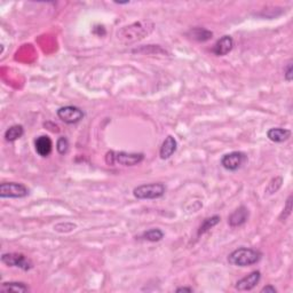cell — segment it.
Wrapping results in <instances>:
<instances>
[{
    "instance_id": "obj_1",
    "label": "cell",
    "mask_w": 293,
    "mask_h": 293,
    "mask_svg": "<svg viewBox=\"0 0 293 293\" xmlns=\"http://www.w3.org/2000/svg\"><path fill=\"white\" fill-rule=\"evenodd\" d=\"M155 28V24L150 21H139L127 26H123L117 32V37L121 43L132 44L135 41L143 39L144 37L150 35Z\"/></svg>"
},
{
    "instance_id": "obj_2",
    "label": "cell",
    "mask_w": 293,
    "mask_h": 293,
    "mask_svg": "<svg viewBox=\"0 0 293 293\" xmlns=\"http://www.w3.org/2000/svg\"><path fill=\"white\" fill-rule=\"evenodd\" d=\"M261 258L262 253L260 251L250 247H238L228 256V262L236 267H249L258 264Z\"/></svg>"
},
{
    "instance_id": "obj_3",
    "label": "cell",
    "mask_w": 293,
    "mask_h": 293,
    "mask_svg": "<svg viewBox=\"0 0 293 293\" xmlns=\"http://www.w3.org/2000/svg\"><path fill=\"white\" fill-rule=\"evenodd\" d=\"M144 159L142 153H126V151H108L105 155V163L108 165L119 164L123 166H135Z\"/></svg>"
},
{
    "instance_id": "obj_4",
    "label": "cell",
    "mask_w": 293,
    "mask_h": 293,
    "mask_svg": "<svg viewBox=\"0 0 293 293\" xmlns=\"http://www.w3.org/2000/svg\"><path fill=\"white\" fill-rule=\"evenodd\" d=\"M166 186L162 182L146 184L133 189V196L136 199H158L165 195Z\"/></svg>"
},
{
    "instance_id": "obj_5",
    "label": "cell",
    "mask_w": 293,
    "mask_h": 293,
    "mask_svg": "<svg viewBox=\"0 0 293 293\" xmlns=\"http://www.w3.org/2000/svg\"><path fill=\"white\" fill-rule=\"evenodd\" d=\"M1 262L7 267L20 268L23 272H29L33 268V262L23 253H3L1 256Z\"/></svg>"
},
{
    "instance_id": "obj_6",
    "label": "cell",
    "mask_w": 293,
    "mask_h": 293,
    "mask_svg": "<svg viewBox=\"0 0 293 293\" xmlns=\"http://www.w3.org/2000/svg\"><path fill=\"white\" fill-rule=\"evenodd\" d=\"M247 161H249L247 155L243 151H231V153L222 156L221 165L224 170L229 171V172H236V171L241 170Z\"/></svg>"
},
{
    "instance_id": "obj_7",
    "label": "cell",
    "mask_w": 293,
    "mask_h": 293,
    "mask_svg": "<svg viewBox=\"0 0 293 293\" xmlns=\"http://www.w3.org/2000/svg\"><path fill=\"white\" fill-rule=\"evenodd\" d=\"M29 189L18 182H2L0 185L1 198H24L29 195Z\"/></svg>"
},
{
    "instance_id": "obj_8",
    "label": "cell",
    "mask_w": 293,
    "mask_h": 293,
    "mask_svg": "<svg viewBox=\"0 0 293 293\" xmlns=\"http://www.w3.org/2000/svg\"><path fill=\"white\" fill-rule=\"evenodd\" d=\"M56 115H58L61 120L69 125L77 124L85 117V113H84L83 110L75 105L61 106L58 111H56Z\"/></svg>"
},
{
    "instance_id": "obj_9",
    "label": "cell",
    "mask_w": 293,
    "mask_h": 293,
    "mask_svg": "<svg viewBox=\"0 0 293 293\" xmlns=\"http://www.w3.org/2000/svg\"><path fill=\"white\" fill-rule=\"evenodd\" d=\"M260 280H261V273L259 272V270H254V272L250 273L247 276L243 277V279L237 281L235 288H236V290H238L241 292L251 291L257 287V285L259 284V282H260Z\"/></svg>"
},
{
    "instance_id": "obj_10",
    "label": "cell",
    "mask_w": 293,
    "mask_h": 293,
    "mask_svg": "<svg viewBox=\"0 0 293 293\" xmlns=\"http://www.w3.org/2000/svg\"><path fill=\"white\" fill-rule=\"evenodd\" d=\"M249 218H250L249 208L244 206V205H241V206L236 208V210L229 215V218H228V223H229V226L233 228L241 227L247 222Z\"/></svg>"
},
{
    "instance_id": "obj_11",
    "label": "cell",
    "mask_w": 293,
    "mask_h": 293,
    "mask_svg": "<svg viewBox=\"0 0 293 293\" xmlns=\"http://www.w3.org/2000/svg\"><path fill=\"white\" fill-rule=\"evenodd\" d=\"M234 48V39L231 36H223L214 44L212 48V52L216 56H224L233 51Z\"/></svg>"
},
{
    "instance_id": "obj_12",
    "label": "cell",
    "mask_w": 293,
    "mask_h": 293,
    "mask_svg": "<svg viewBox=\"0 0 293 293\" xmlns=\"http://www.w3.org/2000/svg\"><path fill=\"white\" fill-rule=\"evenodd\" d=\"M178 149V142L176 138L173 135H167L165 140L163 141L161 150H159V156H161L162 159H166L171 158L173 156V154L176 153Z\"/></svg>"
},
{
    "instance_id": "obj_13",
    "label": "cell",
    "mask_w": 293,
    "mask_h": 293,
    "mask_svg": "<svg viewBox=\"0 0 293 293\" xmlns=\"http://www.w3.org/2000/svg\"><path fill=\"white\" fill-rule=\"evenodd\" d=\"M35 148L37 154L41 157H48L53 150V142L49 136L40 135L35 141Z\"/></svg>"
},
{
    "instance_id": "obj_14",
    "label": "cell",
    "mask_w": 293,
    "mask_h": 293,
    "mask_svg": "<svg viewBox=\"0 0 293 293\" xmlns=\"http://www.w3.org/2000/svg\"><path fill=\"white\" fill-rule=\"evenodd\" d=\"M291 131L288 128L282 127H273L268 129L267 138L275 143H283L291 138Z\"/></svg>"
},
{
    "instance_id": "obj_15",
    "label": "cell",
    "mask_w": 293,
    "mask_h": 293,
    "mask_svg": "<svg viewBox=\"0 0 293 293\" xmlns=\"http://www.w3.org/2000/svg\"><path fill=\"white\" fill-rule=\"evenodd\" d=\"M187 36L189 38H192L193 40L198 41V43H205V41H208L212 39L213 37V32L210 31V30L205 29V28H200V26H196V28L190 29Z\"/></svg>"
},
{
    "instance_id": "obj_16",
    "label": "cell",
    "mask_w": 293,
    "mask_h": 293,
    "mask_svg": "<svg viewBox=\"0 0 293 293\" xmlns=\"http://www.w3.org/2000/svg\"><path fill=\"white\" fill-rule=\"evenodd\" d=\"M0 290L2 292H16V293H24L29 292L30 288L23 282H3L1 284Z\"/></svg>"
},
{
    "instance_id": "obj_17",
    "label": "cell",
    "mask_w": 293,
    "mask_h": 293,
    "mask_svg": "<svg viewBox=\"0 0 293 293\" xmlns=\"http://www.w3.org/2000/svg\"><path fill=\"white\" fill-rule=\"evenodd\" d=\"M220 221H221V216L220 215H212V216H208V218L206 219H204V221L201 222V224L198 228V231H197V236L200 237L201 235L206 234L207 231H210L212 228H214Z\"/></svg>"
},
{
    "instance_id": "obj_18",
    "label": "cell",
    "mask_w": 293,
    "mask_h": 293,
    "mask_svg": "<svg viewBox=\"0 0 293 293\" xmlns=\"http://www.w3.org/2000/svg\"><path fill=\"white\" fill-rule=\"evenodd\" d=\"M24 134V127L22 125H13L9 128H7L5 132V140L7 142H15V141L21 139Z\"/></svg>"
},
{
    "instance_id": "obj_19",
    "label": "cell",
    "mask_w": 293,
    "mask_h": 293,
    "mask_svg": "<svg viewBox=\"0 0 293 293\" xmlns=\"http://www.w3.org/2000/svg\"><path fill=\"white\" fill-rule=\"evenodd\" d=\"M141 238L151 243L161 242L162 239L164 238V233H163L159 228H151V229L144 231V233L141 235Z\"/></svg>"
},
{
    "instance_id": "obj_20",
    "label": "cell",
    "mask_w": 293,
    "mask_h": 293,
    "mask_svg": "<svg viewBox=\"0 0 293 293\" xmlns=\"http://www.w3.org/2000/svg\"><path fill=\"white\" fill-rule=\"evenodd\" d=\"M282 185H283V178L282 177H275L269 181V184L266 188L265 193L267 196H272L274 194H276L281 189Z\"/></svg>"
},
{
    "instance_id": "obj_21",
    "label": "cell",
    "mask_w": 293,
    "mask_h": 293,
    "mask_svg": "<svg viewBox=\"0 0 293 293\" xmlns=\"http://www.w3.org/2000/svg\"><path fill=\"white\" fill-rule=\"evenodd\" d=\"M77 229V224L74 222H60L54 226V230L61 234H68Z\"/></svg>"
},
{
    "instance_id": "obj_22",
    "label": "cell",
    "mask_w": 293,
    "mask_h": 293,
    "mask_svg": "<svg viewBox=\"0 0 293 293\" xmlns=\"http://www.w3.org/2000/svg\"><path fill=\"white\" fill-rule=\"evenodd\" d=\"M56 150L60 155H66L69 150V141L66 136H61L56 141Z\"/></svg>"
},
{
    "instance_id": "obj_23",
    "label": "cell",
    "mask_w": 293,
    "mask_h": 293,
    "mask_svg": "<svg viewBox=\"0 0 293 293\" xmlns=\"http://www.w3.org/2000/svg\"><path fill=\"white\" fill-rule=\"evenodd\" d=\"M291 213H292V196L290 195L287 200V204H285V207L283 208V212H282L280 215L281 221H285V220L291 215Z\"/></svg>"
},
{
    "instance_id": "obj_24",
    "label": "cell",
    "mask_w": 293,
    "mask_h": 293,
    "mask_svg": "<svg viewBox=\"0 0 293 293\" xmlns=\"http://www.w3.org/2000/svg\"><path fill=\"white\" fill-rule=\"evenodd\" d=\"M284 79L288 83H291L293 79V63L292 61H289L287 67L284 68Z\"/></svg>"
},
{
    "instance_id": "obj_25",
    "label": "cell",
    "mask_w": 293,
    "mask_h": 293,
    "mask_svg": "<svg viewBox=\"0 0 293 293\" xmlns=\"http://www.w3.org/2000/svg\"><path fill=\"white\" fill-rule=\"evenodd\" d=\"M261 293H277V289L275 287H273V285H266L261 289Z\"/></svg>"
},
{
    "instance_id": "obj_26",
    "label": "cell",
    "mask_w": 293,
    "mask_h": 293,
    "mask_svg": "<svg viewBox=\"0 0 293 293\" xmlns=\"http://www.w3.org/2000/svg\"><path fill=\"white\" fill-rule=\"evenodd\" d=\"M45 127H46L47 129H49V131L54 132V133L60 132V128H59L58 125L54 124V123H51V121H48V123L45 124Z\"/></svg>"
},
{
    "instance_id": "obj_27",
    "label": "cell",
    "mask_w": 293,
    "mask_h": 293,
    "mask_svg": "<svg viewBox=\"0 0 293 293\" xmlns=\"http://www.w3.org/2000/svg\"><path fill=\"white\" fill-rule=\"evenodd\" d=\"M176 292L178 293H181V292H187V293H193L194 292V289L193 288H186V287H182V288H178Z\"/></svg>"
}]
</instances>
